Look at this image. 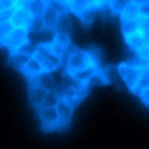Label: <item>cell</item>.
Listing matches in <instances>:
<instances>
[{"instance_id":"cell-1","label":"cell","mask_w":149,"mask_h":149,"mask_svg":"<svg viewBox=\"0 0 149 149\" xmlns=\"http://www.w3.org/2000/svg\"><path fill=\"white\" fill-rule=\"evenodd\" d=\"M91 67L99 68V65L92 58L88 50H84L79 48H72L67 56V65H66V73L70 77L78 72L87 69Z\"/></svg>"},{"instance_id":"cell-2","label":"cell","mask_w":149,"mask_h":149,"mask_svg":"<svg viewBox=\"0 0 149 149\" xmlns=\"http://www.w3.org/2000/svg\"><path fill=\"white\" fill-rule=\"evenodd\" d=\"M118 73L127 84L129 90L134 93H139L140 91V81L142 78V67L141 61L132 62H122L118 65Z\"/></svg>"},{"instance_id":"cell-3","label":"cell","mask_w":149,"mask_h":149,"mask_svg":"<svg viewBox=\"0 0 149 149\" xmlns=\"http://www.w3.org/2000/svg\"><path fill=\"white\" fill-rule=\"evenodd\" d=\"M33 57L38 61V63L41 65L43 72L45 73H53L56 69L60 68L62 61L61 57L55 55L50 49H49L48 44H38L36 47V52L33 54Z\"/></svg>"},{"instance_id":"cell-4","label":"cell","mask_w":149,"mask_h":149,"mask_svg":"<svg viewBox=\"0 0 149 149\" xmlns=\"http://www.w3.org/2000/svg\"><path fill=\"white\" fill-rule=\"evenodd\" d=\"M26 42H29V31L26 29L15 28L7 36L3 47H6L8 49L10 54H13Z\"/></svg>"},{"instance_id":"cell-5","label":"cell","mask_w":149,"mask_h":149,"mask_svg":"<svg viewBox=\"0 0 149 149\" xmlns=\"http://www.w3.org/2000/svg\"><path fill=\"white\" fill-rule=\"evenodd\" d=\"M38 115L42 122V129L44 131L58 130V115L56 106L54 107H41Z\"/></svg>"},{"instance_id":"cell-6","label":"cell","mask_w":149,"mask_h":149,"mask_svg":"<svg viewBox=\"0 0 149 149\" xmlns=\"http://www.w3.org/2000/svg\"><path fill=\"white\" fill-rule=\"evenodd\" d=\"M33 16L31 12L25 7V6H18L16 7L13 16L11 18V23L15 28H19V29H26L29 31L31 24L33 22Z\"/></svg>"},{"instance_id":"cell-7","label":"cell","mask_w":149,"mask_h":149,"mask_svg":"<svg viewBox=\"0 0 149 149\" xmlns=\"http://www.w3.org/2000/svg\"><path fill=\"white\" fill-rule=\"evenodd\" d=\"M20 72L28 78L29 86H33V85H36L37 77H38L41 73H43V69H42L41 65L38 63V61H37L33 56H31Z\"/></svg>"},{"instance_id":"cell-8","label":"cell","mask_w":149,"mask_h":149,"mask_svg":"<svg viewBox=\"0 0 149 149\" xmlns=\"http://www.w3.org/2000/svg\"><path fill=\"white\" fill-rule=\"evenodd\" d=\"M49 49L57 56H62L65 52L68 49L70 44V37L69 35H62V33H56L54 40L50 43H47Z\"/></svg>"},{"instance_id":"cell-9","label":"cell","mask_w":149,"mask_h":149,"mask_svg":"<svg viewBox=\"0 0 149 149\" xmlns=\"http://www.w3.org/2000/svg\"><path fill=\"white\" fill-rule=\"evenodd\" d=\"M57 110V115H58V130L62 128H66L73 116V105L65 102V100H60L58 104L56 105Z\"/></svg>"},{"instance_id":"cell-10","label":"cell","mask_w":149,"mask_h":149,"mask_svg":"<svg viewBox=\"0 0 149 149\" xmlns=\"http://www.w3.org/2000/svg\"><path fill=\"white\" fill-rule=\"evenodd\" d=\"M57 18H58V12L48 3L44 6V10L42 12V23L44 30H49V31H55L56 28V23H57Z\"/></svg>"},{"instance_id":"cell-11","label":"cell","mask_w":149,"mask_h":149,"mask_svg":"<svg viewBox=\"0 0 149 149\" xmlns=\"http://www.w3.org/2000/svg\"><path fill=\"white\" fill-rule=\"evenodd\" d=\"M124 40H125L127 44L132 49L134 52L139 53L140 50L147 45V38H146V35L143 31H136L134 33H130V35H127L124 36Z\"/></svg>"},{"instance_id":"cell-12","label":"cell","mask_w":149,"mask_h":149,"mask_svg":"<svg viewBox=\"0 0 149 149\" xmlns=\"http://www.w3.org/2000/svg\"><path fill=\"white\" fill-rule=\"evenodd\" d=\"M48 91H45L44 88L40 87L38 85H33V86H29V100L31 103V105L40 110L43 106L44 99L47 97Z\"/></svg>"},{"instance_id":"cell-13","label":"cell","mask_w":149,"mask_h":149,"mask_svg":"<svg viewBox=\"0 0 149 149\" xmlns=\"http://www.w3.org/2000/svg\"><path fill=\"white\" fill-rule=\"evenodd\" d=\"M36 85H38L40 87L44 88L48 92H55L56 90V84L54 78L52 77V73H41L36 79Z\"/></svg>"},{"instance_id":"cell-14","label":"cell","mask_w":149,"mask_h":149,"mask_svg":"<svg viewBox=\"0 0 149 149\" xmlns=\"http://www.w3.org/2000/svg\"><path fill=\"white\" fill-rule=\"evenodd\" d=\"M70 30H72V22H70V18H69L68 13H67V12H62V13H58L56 28H55L56 33L69 35Z\"/></svg>"},{"instance_id":"cell-15","label":"cell","mask_w":149,"mask_h":149,"mask_svg":"<svg viewBox=\"0 0 149 149\" xmlns=\"http://www.w3.org/2000/svg\"><path fill=\"white\" fill-rule=\"evenodd\" d=\"M31 56H28V55H24V54H20V53H13V54H10V57H8V63L13 67L15 69H18V70H22L23 67L25 66V63L29 61Z\"/></svg>"},{"instance_id":"cell-16","label":"cell","mask_w":149,"mask_h":149,"mask_svg":"<svg viewBox=\"0 0 149 149\" xmlns=\"http://www.w3.org/2000/svg\"><path fill=\"white\" fill-rule=\"evenodd\" d=\"M122 20H134V19H139L140 15H139V5L135 3H130L122 13L119 15Z\"/></svg>"},{"instance_id":"cell-17","label":"cell","mask_w":149,"mask_h":149,"mask_svg":"<svg viewBox=\"0 0 149 149\" xmlns=\"http://www.w3.org/2000/svg\"><path fill=\"white\" fill-rule=\"evenodd\" d=\"M141 30V22L139 19H134V20H122V32L124 36L134 33L136 31Z\"/></svg>"},{"instance_id":"cell-18","label":"cell","mask_w":149,"mask_h":149,"mask_svg":"<svg viewBox=\"0 0 149 149\" xmlns=\"http://www.w3.org/2000/svg\"><path fill=\"white\" fill-rule=\"evenodd\" d=\"M98 13V8L95 7H87L86 10H84L79 15L80 19H81V23L86 26H90L91 24L93 23L95 16Z\"/></svg>"},{"instance_id":"cell-19","label":"cell","mask_w":149,"mask_h":149,"mask_svg":"<svg viewBox=\"0 0 149 149\" xmlns=\"http://www.w3.org/2000/svg\"><path fill=\"white\" fill-rule=\"evenodd\" d=\"M131 3V0H110L107 6L110 11L115 15H120L129 4Z\"/></svg>"},{"instance_id":"cell-20","label":"cell","mask_w":149,"mask_h":149,"mask_svg":"<svg viewBox=\"0 0 149 149\" xmlns=\"http://www.w3.org/2000/svg\"><path fill=\"white\" fill-rule=\"evenodd\" d=\"M87 7H90L88 0H73V1L69 4V6H68V8L72 12H74L75 15H78V16Z\"/></svg>"},{"instance_id":"cell-21","label":"cell","mask_w":149,"mask_h":149,"mask_svg":"<svg viewBox=\"0 0 149 149\" xmlns=\"http://www.w3.org/2000/svg\"><path fill=\"white\" fill-rule=\"evenodd\" d=\"M15 29V26L12 25L11 22L7 23H1L0 24V47L4 45L5 40L7 38V36L10 35V32Z\"/></svg>"},{"instance_id":"cell-22","label":"cell","mask_w":149,"mask_h":149,"mask_svg":"<svg viewBox=\"0 0 149 149\" xmlns=\"http://www.w3.org/2000/svg\"><path fill=\"white\" fill-rule=\"evenodd\" d=\"M58 102H60V98L56 92H48L42 107H54L58 104Z\"/></svg>"},{"instance_id":"cell-23","label":"cell","mask_w":149,"mask_h":149,"mask_svg":"<svg viewBox=\"0 0 149 149\" xmlns=\"http://www.w3.org/2000/svg\"><path fill=\"white\" fill-rule=\"evenodd\" d=\"M36 47L33 43L31 42H26L25 44H23L16 53H20V54H24V55H28V56H33L35 52H36Z\"/></svg>"},{"instance_id":"cell-24","label":"cell","mask_w":149,"mask_h":149,"mask_svg":"<svg viewBox=\"0 0 149 149\" xmlns=\"http://www.w3.org/2000/svg\"><path fill=\"white\" fill-rule=\"evenodd\" d=\"M15 10H16V7H13V8H6V10H0V24L10 22L12 16H13Z\"/></svg>"},{"instance_id":"cell-25","label":"cell","mask_w":149,"mask_h":149,"mask_svg":"<svg viewBox=\"0 0 149 149\" xmlns=\"http://www.w3.org/2000/svg\"><path fill=\"white\" fill-rule=\"evenodd\" d=\"M139 15L142 19H149V1L139 5Z\"/></svg>"},{"instance_id":"cell-26","label":"cell","mask_w":149,"mask_h":149,"mask_svg":"<svg viewBox=\"0 0 149 149\" xmlns=\"http://www.w3.org/2000/svg\"><path fill=\"white\" fill-rule=\"evenodd\" d=\"M18 6H19L18 0H0V10L13 8V7H18Z\"/></svg>"},{"instance_id":"cell-27","label":"cell","mask_w":149,"mask_h":149,"mask_svg":"<svg viewBox=\"0 0 149 149\" xmlns=\"http://www.w3.org/2000/svg\"><path fill=\"white\" fill-rule=\"evenodd\" d=\"M140 97H141V100L146 104L149 105V87H143L140 91Z\"/></svg>"},{"instance_id":"cell-28","label":"cell","mask_w":149,"mask_h":149,"mask_svg":"<svg viewBox=\"0 0 149 149\" xmlns=\"http://www.w3.org/2000/svg\"><path fill=\"white\" fill-rule=\"evenodd\" d=\"M88 4H90V7H95L98 10L100 7H103L100 0H88Z\"/></svg>"},{"instance_id":"cell-29","label":"cell","mask_w":149,"mask_h":149,"mask_svg":"<svg viewBox=\"0 0 149 149\" xmlns=\"http://www.w3.org/2000/svg\"><path fill=\"white\" fill-rule=\"evenodd\" d=\"M131 1L135 3V4H137V5H141V4H143V3L149 1V0H131Z\"/></svg>"},{"instance_id":"cell-30","label":"cell","mask_w":149,"mask_h":149,"mask_svg":"<svg viewBox=\"0 0 149 149\" xmlns=\"http://www.w3.org/2000/svg\"><path fill=\"white\" fill-rule=\"evenodd\" d=\"M60 1H61L62 4H63L66 7H68V6H69V4L73 1V0H60Z\"/></svg>"},{"instance_id":"cell-31","label":"cell","mask_w":149,"mask_h":149,"mask_svg":"<svg viewBox=\"0 0 149 149\" xmlns=\"http://www.w3.org/2000/svg\"><path fill=\"white\" fill-rule=\"evenodd\" d=\"M100 1H102V5H103V6H107V4H109L110 0H100Z\"/></svg>"}]
</instances>
